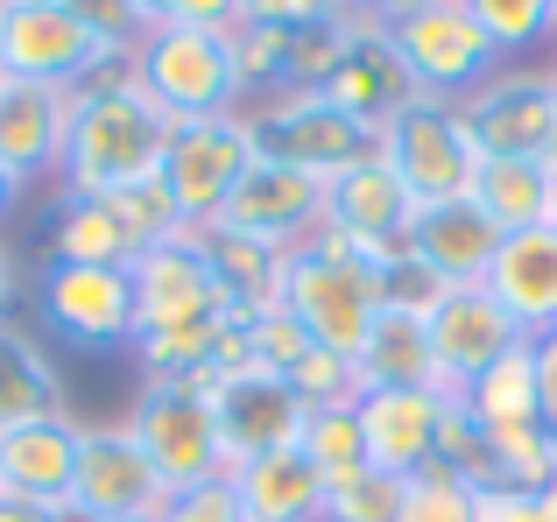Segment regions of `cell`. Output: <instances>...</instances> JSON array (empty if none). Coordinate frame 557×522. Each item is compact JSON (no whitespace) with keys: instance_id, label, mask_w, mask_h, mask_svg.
Here are the masks:
<instances>
[{"instance_id":"6da1fadb","label":"cell","mask_w":557,"mask_h":522,"mask_svg":"<svg viewBox=\"0 0 557 522\" xmlns=\"http://www.w3.org/2000/svg\"><path fill=\"white\" fill-rule=\"evenodd\" d=\"M170 149V121L156 99L127 78V64L99 71L92 85L71 92V127H64V163H57V191L71 198H113L127 184L156 177Z\"/></svg>"},{"instance_id":"7a4b0ae2","label":"cell","mask_w":557,"mask_h":522,"mask_svg":"<svg viewBox=\"0 0 557 522\" xmlns=\"http://www.w3.org/2000/svg\"><path fill=\"white\" fill-rule=\"evenodd\" d=\"M283 311L311 332V346L360 360V346H368L381 318V254H360L318 226L283 269Z\"/></svg>"},{"instance_id":"3957f363","label":"cell","mask_w":557,"mask_h":522,"mask_svg":"<svg viewBox=\"0 0 557 522\" xmlns=\"http://www.w3.org/2000/svg\"><path fill=\"white\" fill-rule=\"evenodd\" d=\"M127 78L156 99V113H163L170 127L247 113L226 28H141V42L127 50Z\"/></svg>"},{"instance_id":"277c9868","label":"cell","mask_w":557,"mask_h":522,"mask_svg":"<svg viewBox=\"0 0 557 522\" xmlns=\"http://www.w3.org/2000/svg\"><path fill=\"white\" fill-rule=\"evenodd\" d=\"M247 135H255V156L269 163H289L304 177L332 184L346 170L374 163L381 156V127L354 121L346 107H332L325 92H269L247 107Z\"/></svg>"},{"instance_id":"5b68a950","label":"cell","mask_w":557,"mask_h":522,"mask_svg":"<svg viewBox=\"0 0 557 522\" xmlns=\"http://www.w3.org/2000/svg\"><path fill=\"white\" fill-rule=\"evenodd\" d=\"M36 318L71 353H135L141 311L127 269H85V261H42Z\"/></svg>"},{"instance_id":"8992f818","label":"cell","mask_w":557,"mask_h":522,"mask_svg":"<svg viewBox=\"0 0 557 522\" xmlns=\"http://www.w3.org/2000/svg\"><path fill=\"white\" fill-rule=\"evenodd\" d=\"M127 431H135V445L156 459V473L170 481V495L226 473V445H219V424H212V374L141 382L135 410H127Z\"/></svg>"},{"instance_id":"52a82bcc","label":"cell","mask_w":557,"mask_h":522,"mask_svg":"<svg viewBox=\"0 0 557 522\" xmlns=\"http://www.w3.org/2000/svg\"><path fill=\"white\" fill-rule=\"evenodd\" d=\"M127 64L121 50L92 36L71 8L57 0H28V8L0 14V78L8 85H42V92H78L99 71Z\"/></svg>"},{"instance_id":"ba28073f","label":"cell","mask_w":557,"mask_h":522,"mask_svg":"<svg viewBox=\"0 0 557 522\" xmlns=\"http://www.w3.org/2000/svg\"><path fill=\"white\" fill-rule=\"evenodd\" d=\"M381 163L395 170V184H403L417 206H437V198L473 191L480 149H473V135H466V121H459L451 99L417 92L403 113L381 121Z\"/></svg>"},{"instance_id":"9c48e42d","label":"cell","mask_w":557,"mask_h":522,"mask_svg":"<svg viewBox=\"0 0 557 522\" xmlns=\"http://www.w3.org/2000/svg\"><path fill=\"white\" fill-rule=\"evenodd\" d=\"M255 170V135H247V113H219V121H184L170 127V149H163V191L177 198L184 226L205 234L219 226L226 198L240 191V177Z\"/></svg>"},{"instance_id":"30bf717a","label":"cell","mask_w":557,"mask_h":522,"mask_svg":"<svg viewBox=\"0 0 557 522\" xmlns=\"http://www.w3.org/2000/svg\"><path fill=\"white\" fill-rule=\"evenodd\" d=\"M388 42H395V57H403V71L417 78V92L451 99V107L502 71L494 42L480 36V22L459 8V0H431V8L388 22Z\"/></svg>"},{"instance_id":"8fae6325","label":"cell","mask_w":557,"mask_h":522,"mask_svg":"<svg viewBox=\"0 0 557 522\" xmlns=\"http://www.w3.org/2000/svg\"><path fill=\"white\" fill-rule=\"evenodd\" d=\"M459 121L480 156H544L557 127V64H502L459 99Z\"/></svg>"},{"instance_id":"7c38bea8","label":"cell","mask_w":557,"mask_h":522,"mask_svg":"<svg viewBox=\"0 0 557 522\" xmlns=\"http://www.w3.org/2000/svg\"><path fill=\"white\" fill-rule=\"evenodd\" d=\"M71 501H78L85 515H99V522H141V515H163L170 481L156 473V459L135 445L127 424H85Z\"/></svg>"},{"instance_id":"4fadbf2b","label":"cell","mask_w":557,"mask_h":522,"mask_svg":"<svg viewBox=\"0 0 557 522\" xmlns=\"http://www.w3.org/2000/svg\"><path fill=\"white\" fill-rule=\"evenodd\" d=\"M423 325H431V360H437V388H445V396H459V388L480 382L494 360H508L516 346H530V332L494 303L487 283L445 289L437 311L423 318Z\"/></svg>"},{"instance_id":"5bb4252c","label":"cell","mask_w":557,"mask_h":522,"mask_svg":"<svg viewBox=\"0 0 557 522\" xmlns=\"http://www.w3.org/2000/svg\"><path fill=\"white\" fill-rule=\"evenodd\" d=\"M212 424H219V445H226V473L247 467L261 452H283V445L304 438V402L283 374L269 368H233V374H212Z\"/></svg>"},{"instance_id":"9a60e30c","label":"cell","mask_w":557,"mask_h":522,"mask_svg":"<svg viewBox=\"0 0 557 522\" xmlns=\"http://www.w3.org/2000/svg\"><path fill=\"white\" fill-rule=\"evenodd\" d=\"M219 226H233V234H247V240H269V248L297 254L304 240L325 226V184L304 177V170H289V163L255 156V170H247L240 191L226 198Z\"/></svg>"},{"instance_id":"2e32d148","label":"cell","mask_w":557,"mask_h":522,"mask_svg":"<svg viewBox=\"0 0 557 522\" xmlns=\"http://www.w3.org/2000/svg\"><path fill=\"white\" fill-rule=\"evenodd\" d=\"M135 275V311L141 332H170V325H205V318H226V297H219V275L205 261L198 234L163 240V248L127 261Z\"/></svg>"},{"instance_id":"e0dca14e","label":"cell","mask_w":557,"mask_h":522,"mask_svg":"<svg viewBox=\"0 0 557 522\" xmlns=\"http://www.w3.org/2000/svg\"><path fill=\"white\" fill-rule=\"evenodd\" d=\"M354 410H360V431H368V467L417 481L437 459V431H445L451 396L445 388H360Z\"/></svg>"},{"instance_id":"ac0fdd59","label":"cell","mask_w":557,"mask_h":522,"mask_svg":"<svg viewBox=\"0 0 557 522\" xmlns=\"http://www.w3.org/2000/svg\"><path fill=\"white\" fill-rule=\"evenodd\" d=\"M403 254L423 261L445 289H466V283H487L494 254H502V226H494L473 198H437V206L409 212Z\"/></svg>"},{"instance_id":"d6986e66","label":"cell","mask_w":557,"mask_h":522,"mask_svg":"<svg viewBox=\"0 0 557 522\" xmlns=\"http://www.w3.org/2000/svg\"><path fill=\"white\" fill-rule=\"evenodd\" d=\"M409 212H417V198L395 184V170L381 163V156L325 184V234H339L346 248H360V254H395L403 248Z\"/></svg>"},{"instance_id":"ffe728a7","label":"cell","mask_w":557,"mask_h":522,"mask_svg":"<svg viewBox=\"0 0 557 522\" xmlns=\"http://www.w3.org/2000/svg\"><path fill=\"white\" fill-rule=\"evenodd\" d=\"M78 417H42V424H14L0 431V495L42 501V509H64L71 501V473H78Z\"/></svg>"},{"instance_id":"44dd1931","label":"cell","mask_w":557,"mask_h":522,"mask_svg":"<svg viewBox=\"0 0 557 522\" xmlns=\"http://www.w3.org/2000/svg\"><path fill=\"white\" fill-rule=\"evenodd\" d=\"M487 289L530 339L557 332V226L502 234V254H494V269H487Z\"/></svg>"},{"instance_id":"7402d4cb","label":"cell","mask_w":557,"mask_h":522,"mask_svg":"<svg viewBox=\"0 0 557 522\" xmlns=\"http://www.w3.org/2000/svg\"><path fill=\"white\" fill-rule=\"evenodd\" d=\"M64 127H71V92H42V85L0 78V163L22 184L57 177V163H64Z\"/></svg>"},{"instance_id":"603a6c76","label":"cell","mask_w":557,"mask_h":522,"mask_svg":"<svg viewBox=\"0 0 557 522\" xmlns=\"http://www.w3.org/2000/svg\"><path fill=\"white\" fill-rule=\"evenodd\" d=\"M325 99H332V107H346L354 121H368V127H381L388 113H403L409 99H417V78L403 71V57H395L388 28H368V22L354 28V42H346L339 71L325 78Z\"/></svg>"},{"instance_id":"cb8c5ba5","label":"cell","mask_w":557,"mask_h":522,"mask_svg":"<svg viewBox=\"0 0 557 522\" xmlns=\"http://www.w3.org/2000/svg\"><path fill=\"white\" fill-rule=\"evenodd\" d=\"M473 198L502 234H530V226H557V177L544 170V156H480L473 170Z\"/></svg>"},{"instance_id":"d4e9b609","label":"cell","mask_w":557,"mask_h":522,"mask_svg":"<svg viewBox=\"0 0 557 522\" xmlns=\"http://www.w3.org/2000/svg\"><path fill=\"white\" fill-rule=\"evenodd\" d=\"M233 487H240L247 522H318L325 515V473H318L297 445L233 467Z\"/></svg>"},{"instance_id":"484cf974","label":"cell","mask_w":557,"mask_h":522,"mask_svg":"<svg viewBox=\"0 0 557 522\" xmlns=\"http://www.w3.org/2000/svg\"><path fill=\"white\" fill-rule=\"evenodd\" d=\"M466 417H473L487 438H516V431H544V388H536V339L516 346L508 360H494L480 382H466L459 396Z\"/></svg>"},{"instance_id":"4316f807","label":"cell","mask_w":557,"mask_h":522,"mask_svg":"<svg viewBox=\"0 0 557 522\" xmlns=\"http://www.w3.org/2000/svg\"><path fill=\"white\" fill-rule=\"evenodd\" d=\"M42 417H64V374L50 346L8 318L0 325V431L42 424Z\"/></svg>"},{"instance_id":"83f0119b","label":"cell","mask_w":557,"mask_h":522,"mask_svg":"<svg viewBox=\"0 0 557 522\" xmlns=\"http://www.w3.org/2000/svg\"><path fill=\"white\" fill-rule=\"evenodd\" d=\"M198 248H205V261H212L219 297H226L233 318H255V311H269V303H283V269H289L283 248L247 240V234H233V226H205Z\"/></svg>"},{"instance_id":"f1b7e54d","label":"cell","mask_w":557,"mask_h":522,"mask_svg":"<svg viewBox=\"0 0 557 522\" xmlns=\"http://www.w3.org/2000/svg\"><path fill=\"white\" fill-rule=\"evenodd\" d=\"M42 248H50V261H85V269H127L135 261V240H127L113 198H71V191H57Z\"/></svg>"},{"instance_id":"f546056e","label":"cell","mask_w":557,"mask_h":522,"mask_svg":"<svg viewBox=\"0 0 557 522\" xmlns=\"http://www.w3.org/2000/svg\"><path fill=\"white\" fill-rule=\"evenodd\" d=\"M354 368H360V388H437L431 325L409 311H381Z\"/></svg>"},{"instance_id":"4dcf8cb0","label":"cell","mask_w":557,"mask_h":522,"mask_svg":"<svg viewBox=\"0 0 557 522\" xmlns=\"http://www.w3.org/2000/svg\"><path fill=\"white\" fill-rule=\"evenodd\" d=\"M297 452L311 459L318 473L332 481H346V473H368V431H360V410L354 402H325V410H304V438Z\"/></svg>"},{"instance_id":"1f68e13d","label":"cell","mask_w":557,"mask_h":522,"mask_svg":"<svg viewBox=\"0 0 557 522\" xmlns=\"http://www.w3.org/2000/svg\"><path fill=\"white\" fill-rule=\"evenodd\" d=\"M466 14L480 22V36L494 42V57H530L536 42L557 36V0H459Z\"/></svg>"},{"instance_id":"d6a6232c","label":"cell","mask_w":557,"mask_h":522,"mask_svg":"<svg viewBox=\"0 0 557 522\" xmlns=\"http://www.w3.org/2000/svg\"><path fill=\"white\" fill-rule=\"evenodd\" d=\"M354 28H360L354 14H332V22H318V28H297V36H289V64H283V92H325V78L339 71Z\"/></svg>"},{"instance_id":"836d02e7","label":"cell","mask_w":557,"mask_h":522,"mask_svg":"<svg viewBox=\"0 0 557 522\" xmlns=\"http://www.w3.org/2000/svg\"><path fill=\"white\" fill-rule=\"evenodd\" d=\"M403 501H409V481L368 467V473H346V481L325 487V515H318V522H395Z\"/></svg>"},{"instance_id":"e575fe53","label":"cell","mask_w":557,"mask_h":522,"mask_svg":"<svg viewBox=\"0 0 557 522\" xmlns=\"http://www.w3.org/2000/svg\"><path fill=\"white\" fill-rule=\"evenodd\" d=\"M113 212H121L135 254H149V248H163V240H184L190 234L184 212H177V198L163 191V177H141V184H127V191H113Z\"/></svg>"},{"instance_id":"d590c367","label":"cell","mask_w":557,"mask_h":522,"mask_svg":"<svg viewBox=\"0 0 557 522\" xmlns=\"http://www.w3.org/2000/svg\"><path fill=\"white\" fill-rule=\"evenodd\" d=\"M226 50H233V71H240V92H247V99L283 92V64H289V36H283V28L233 22V28H226Z\"/></svg>"},{"instance_id":"8d00e7d4","label":"cell","mask_w":557,"mask_h":522,"mask_svg":"<svg viewBox=\"0 0 557 522\" xmlns=\"http://www.w3.org/2000/svg\"><path fill=\"white\" fill-rule=\"evenodd\" d=\"M240 339H247V368H269V374H289L304 353H311V332H304L297 318L283 311V303L240 318Z\"/></svg>"},{"instance_id":"74e56055","label":"cell","mask_w":557,"mask_h":522,"mask_svg":"<svg viewBox=\"0 0 557 522\" xmlns=\"http://www.w3.org/2000/svg\"><path fill=\"white\" fill-rule=\"evenodd\" d=\"M431 467H445L451 481H466V487H494V438L459 410V402L445 410V431H437V459H431Z\"/></svg>"},{"instance_id":"f35d334b","label":"cell","mask_w":557,"mask_h":522,"mask_svg":"<svg viewBox=\"0 0 557 522\" xmlns=\"http://www.w3.org/2000/svg\"><path fill=\"white\" fill-rule=\"evenodd\" d=\"M289 388H297L304 410H325V402H354L360 396V368L346 353H325V346H311V353L297 360V368L283 374Z\"/></svg>"},{"instance_id":"ab89813d","label":"cell","mask_w":557,"mask_h":522,"mask_svg":"<svg viewBox=\"0 0 557 522\" xmlns=\"http://www.w3.org/2000/svg\"><path fill=\"white\" fill-rule=\"evenodd\" d=\"M395 522H473V487L451 481L445 467H423L417 481H409V501Z\"/></svg>"},{"instance_id":"60d3db41","label":"cell","mask_w":557,"mask_h":522,"mask_svg":"<svg viewBox=\"0 0 557 522\" xmlns=\"http://www.w3.org/2000/svg\"><path fill=\"white\" fill-rule=\"evenodd\" d=\"M437 297H445V283H437L423 261H409L403 248L381 254V311H409V318H431Z\"/></svg>"},{"instance_id":"b9f144b4","label":"cell","mask_w":557,"mask_h":522,"mask_svg":"<svg viewBox=\"0 0 557 522\" xmlns=\"http://www.w3.org/2000/svg\"><path fill=\"white\" fill-rule=\"evenodd\" d=\"M163 522H247L233 473H219V481H198V487H177V495L163 501Z\"/></svg>"},{"instance_id":"7bdbcfd3","label":"cell","mask_w":557,"mask_h":522,"mask_svg":"<svg viewBox=\"0 0 557 522\" xmlns=\"http://www.w3.org/2000/svg\"><path fill=\"white\" fill-rule=\"evenodd\" d=\"M57 8H71V14H78V22L99 36V42H107V50H121V57L135 50V42H141V28H149L135 0H57Z\"/></svg>"},{"instance_id":"ee69618b","label":"cell","mask_w":557,"mask_h":522,"mask_svg":"<svg viewBox=\"0 0 557 522\" xmlns=\"http://www.w3.org/2000/svg\"><path fill=\"white\" fill-rule=\"evenodd\" d=\"M149 28H233L240 0H135Z\"/></svg>"},{"instance_id":"f6af8a7d","label":"cell","mask_w":557,"mask_h":522,"mask_svg":"<svg viewBox=\"0 0 557 522\" xmlns=\"http://www.w3.org/2000/svg\"><path fill=\"white\" fill-rule=\"evenodd\" d=\"M473 522H557V509L536 487H473Z\"/></svg>"},{"instance_id":"bcb514c9","label":"cell","mask_w":557,"mask_h":522,"mask_svg":"<svg viewBox=\"0 0 557 522\" xmlns=\"http://www.w3.org/2000/svg\"><path fill=\"white\" fill-rule=\"evenodd\" d=\"M332 0H240V22H261V28H283V36H297V28H318L332 22Z\"/></svg>"},{"instance_id":"7dc6e473","label":"cell","mask_w":557,"mask_h":522,"mask_svg":"<svg viewBox=\"0 0 557 522\" xmlns=\"http://www.w3.org/2000/svg\"><path fill=\"white\" fill-rule=\"evenodd\" d=\"M536 388H544V424H550V438H557V332L536 339Z\"/></svg>"},{"instance_id":"c3c4849f","label":"cell","mask_w":557,"mask_h":522,"mask_svg":"<svg viewBox=\"0 0 557 522\" xmlns=\"http://www.w3.org/2000/svg\"><path fill=\"white\" fill-rule=\"evenodd\" d=\"M417 8H431V0H360V14H354V22L388 28V22H403V14H417Z\"/></svg>"},{"instance_id":"681fc988","label":"cell","mask_w":557,"mask_h":522,"mask_svg":"<svg viewBox=\"0 0 557 522\" xmlns=\"http://www.w3.org/2000/svg\"><path fill=\"white\" fill-rule=\"evenodd\" d=\"M14 289H22V275H14V248L0 240V325H8V311H14Z\"/></svg>"},{"instance_id":"f907efd6","label":"cell","mask_w":557,"mask_h":522,"mask_svg":"<svg viewBox=\"0 0 557 522\" xmlns=\"http://www.w3.org/2000/svg\"><path fill=\"white\" fill-rule=\"evenodd\" d=\"M0 522H50L42 501H22V495H0Z\"/></svg>"},{"instance_id":"816d5d0a","label":"cell","mask_w":557,"mask_h":522,"mask_svg":"<svg viewBox=\"0 0 557 522\" xmlns=\"http://www.w3.org/2000/svg\"><path fill=\"white\" fill-rule=\"evenodd\" d=\"M22 191H28V184H22V177H14V170H8V163H0V220H8V212H14V206H22Z\"/></svg>"},{"instance_id":"f5cc1de1","label":"cell","mask_w":557,"mask_h":522,"mask_svg":"<svg viewBox=\"0 0 557 522\" xmlns=\"http://www.w3.org/2000/svg\"><path fill=\"white\" fill-rule=\"evenodd\" d=\"M50 522H99V515H85L78 501H64V509H50Z\"/></svg>"},{"instance_id":"db71d44e","label":"cell","mask_w":557,"mask_h":522,"mask_svg":"<svg viewBox=\"0 0 557 522\" xmlns=\"http://www.w3.org/2000/svg\"><path fill=\"white\" fill-rule=\"evenodd\" d=\"M544 170L557 177V127H550V141H544Z\"/></svg>"},{"instance_id":"11a10c76","label":"cell","mask_w":557,"mask_h":522,"mask_svg":"<svg viewBox=\"0 0 557 522\" xmlns=\"http://www.w3.org/2000/svg\"><path fill=\"white\" fill-rule=\"evenodd\" d=\"M332 8H339V14H360V0H332Z\"/></svg>"},{"instance_id":"9f6ffc18","label":"cell","mask_w":557,"mask_h":522,"mask_svg":"<svg viewBox=\"0 0 557 522\" xmlns=\"http://www.w3.org/2000/svg\"><path fill=\"white\" fill-rule=\"evenodd\" d=\"M8 8H28V0H0V14H8Z\"/></svg>"},{"instance_id":"6f0895ef","label":"cell","mask_w":557,"mask_h":522,"mask_svg":"<svg viewBox=\"0 0 557 522\" xmlns=\"http://www.w3.org/2000/svg\"><path fill=\"white\" fill-rule=\"evenodd\" d=\"M544 495H550V509H557V481H550V487H544Z\"/></svg>"},{"instance_id":"680465c9","label":"cell","mask_w":557,"mask_h":522,"mask_svg":"<svg viewBox=\"0 0 557 522\" xmlns=\"http://www.w3.org/2000/svg\"><path fill=\"white\" fill-rule=\"evenodd\" d=\"M141 522H163V515H141Z\"/></svg>"}]
</instances>
